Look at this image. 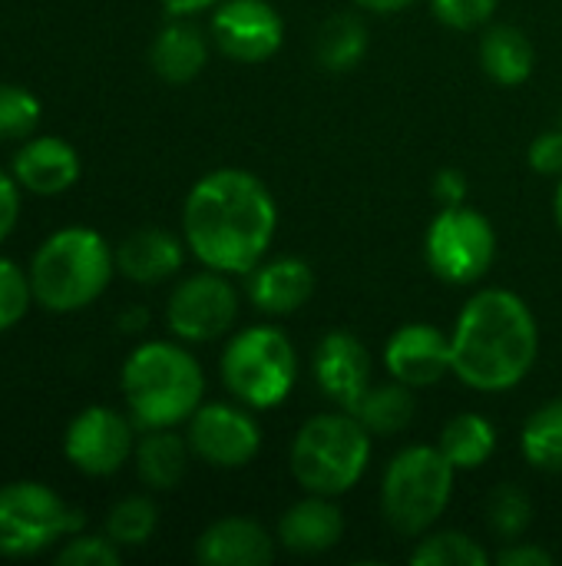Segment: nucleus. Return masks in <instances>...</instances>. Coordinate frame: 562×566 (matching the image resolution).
Returning a JSON list of instances; mask_svg holds the SVG:
<instances>
[{
  "label": "nucleus",
  "mask_w": 562,
  "mask_h": 566,
  "mask_svg": "<svg viewBox=\"0 0 562 566\" xmlns=\"http://www.w3.org/2000/svg\"><path fill=\"white\" fill-rule=\"evenodd\" d=\"M278 206L272 189L248 169H212L182 206V239L189 252L215 272L248 275L272 249Z\"/></svg>",
  "instance_id": "obj_1"
},
{
  "label": "nucleus",
  "mask_w": 562,
  "mask_h": 566,
  "mask_svg": "<svg viewBox=\"0 0 562 566\" xmlns=\"http://www.w3.org/2000/svg\"><path fill=\"white\" fill-rule=\"evenodd\" d=\"M540 325L510 289H480L454 322L450 361L460 385L480 395L513 391L537 365Z\"/></svg>",
  "instance_id": "obj_2"
},
{
  "label": "nucleus",
  "mask_w": 562,
  "mask_h": 566,
  "mask_svg": "<svg viewBox=\"0 0 562 566\" xmlns=\"http://www.w3.org/2000/svg\"><path fill=\"white\" fill-rule=\"evenodd\" d=\"M123 401L139 431L189 424L205 398L202 365L179 342H142L119 371Z\"/></svg>",
  "instance_id": "obj_3"
},
{
  "label": "nucleus",
  "mask_w": 562,
  "mask_h": 566,
  "mask_svg": "<svg viewBox=\"0 0 562 566\" xmlns=\"http://www.w3.org/2000/svg\"><path fill=\"white\" fill-rule=\"evenodd\" d=\"M33 302L53 315L89 308L116 275V249L89 226H66L46 235L30 259Z\"/></svg>",
  "instance_id": "obj_4"
},
{
  "label": "nucleus",
  "mask_w": 562,
  "mask_h": 566,
  "mask_svg": "<svg viewBox=\"0 0 562 566\" xmlns=\"http://www.w3.org/2000/svg\"><path fill=\"white\" fill-rule=\"evenodd\" d=\"M371 464V431L351 411H325L308 418L288 454L291 478L305 494L341 497L361 484Z\"/></svg>",
  "instance_id": "obj_5"
},
{
  "label": "nucleus",
  "mask_w": 562,
  "mask_h": 566,
  "mask_svg": "<svg viewBox=\"0 0 562 566\" xmlns=\"http://www.w3.org/2000/svg\"><path fill=\"white\" fill-rule=\"evenodd\" d=\"M457 468L434 444H411L381 478V514L401 537H424L450 507Z\"/></svg>",
  "instance_id": "obj_6"
},
{
  "label": "nucleus",
  "mask_w": 562,
  "mask_h": 566,
  "mask_svg": "<svg viewBox=\"0 0 562 566\" xmlns=\"http://www.w3.org/2000/svg\"><path fill=\"white\" fill-rule=\"evenodd\" d=\"M219 371L235 401L252 411H272L295 391L298 352L282 328L252 325L229 338Z\"/></svg>",
  "instance_id": "obj_7"
},
{
  "label": "nucleus",
  "mask_w": 562,
  "mask_h": 566,
  "mask_svg": "<svg viewBox=\"0 0 562 566\" xmlns=\"http://www.w3.org/2000/svg\"><path fill=\"white\" fill-rule=\"evenodd\" d=\"M86 517L40 481L0 484V557L26 560L79 534Z\"/></svg>",
  "instance_id": "obj_8"
},
{
  "label": "nucleus",
  "mask_w": 562,
  "mask_h": 566,
  "mask_svg": "<svg viewBox=\"0 0 562 566\" xmlns=\"http://www.w3.org/2000/svg\"><path fill=\"white\" fill-rule=\"evenodd\" d=\"M424 259L447 285L480 282L497 259V232L490 219L467 206H444L424 235Z\"/></svg>",
  "instance_id": "obj_9"
},
{
  "label": "nucleus",
  "mask_w": 562,
  "mask_h": 566,
  "mask_svg": "<svg viewBox=\"0 0 562 566\" xmlns=\"http://www.w3.org/2000/svg\"><path fill=\"white\" fill-rule=\"evenodd\" d=\"M235 318H238V289L225 272L215 269L185 275L166 302L169 332L189 345H209L225 338Z\"/></svg>",
  "instance_id": "obj_10"
},
{
  "label": "nucleus",
  "mask_w": 562,
  "mask_h": 566,
  "mask_svg": "<svg viewBox=\"0 0 562 566\" xmlns=\"http://www.w3.org/2000/svg\"><path fill=\"white\" fill-rule=\"evenodd\" d=\"M136 421L106 405L83 408L63 434V458L86 478H113L132 461Z\"/></svg>",
  "instance_id": "obj_11"
},
{
  "label": "nucleus",
  "mask_w": 562,
  "mask_h": 566,
  "mask_svg": "<svg viewBox=\"0 0 562 566\" xmlns=\"http://www.w3.org/2000/svg\"><path fill=\"white\" fill-rule=\"evenodd\" d=\"M189 448L209 468L235 471L258 458L262 451V428L252 411L229 401H202L189 418Z\"/></svg>",
  "instance_id": "obj_12"
},
{
  "label": "nucleus",
  "mask_w": 562,
  "mask_h": 566,
  "mask_svg": "<svg viewBox=\"0 0 562 566\" xmlns=\"http://www.w3.org/2000/svg\"><path fill=\"white\" fill-rule=\"evenodd\" d=\"M209 33L235 63H262L282 50L285 20L268 0H219Z\"/></svg>",
  "instance_id": "obj_13"
},
{
  "label": "nucleus",
  "mask_w": 562,
  "mask_h": 566,
  "mask_svg": "<svg viewBox=\"0 0 562 566\" xmlns=\"http://www.w3.org/2000/svg\"><path fill=\"white\" fill-rule=\"evenodd\" d=\"M384 368L394 381L407 388H431L454 371L450 361V335L437 325L411 322L401 325L384 345Z\"/></svg>",
  "instance_id": "obj_14"
},
{
  "label": "nucleus",
  "mask_w": 562,
  "mask_h": 566,
  "mask_svg": "<svg viewBox=\"0 0 562 566\" xmlns=\"http://www.w3.org/2000/svg\"><path fill=\"white\" fill-rule=\"evenodd\" d=\"M315 381L325 398L344 411H354L364 391L374 385V361L368 345L351 332H328L315 348Z\"/></svg>",
  "instance_id": "obj_15"
},
{
  "label": "nucleus",
  "mask_w": 562,
  "mask_h": 566,
  "mask_svg": "<svg viewBox=\"0 0 562 566\" xmlns=\"http://www.w3.org/2000/svg\"><path fill=\"white\" fill-rule=\"evenodd\" d=\"M79 153L53 133H33L20 139L10 172L17 176L20 189L30 196H63L79 179Z\"/></svg>",
  "instance_id": "obj_16"
},
{
  "label": "nucleus",
  "mask_w": 562,
  "mask_h": 566,
  "mask_svg": "<svg viewBox=\"0 0 562 566\" xmlns=\"http://www.w3.org/2000/svg\"><path fill=\"white\" fill-rule=\"evenodd\" d=\"M245 295L265 315H295L315 295V269L295 255L262 259L245 275Z\"/></svg>",
  "instance_id": "obj_17"
},
{
  "label": "nucleus",
  "mask_w": 562,
  "mask_h": 566,
  "mask_svg": "<svg viewBox=\"0 0 562 566\" xmlns=\"http://www.w3.org/2000/svg\"><path fill=\"white\" fill-rule=\"evenodd\" d=\"M195 560L205 566H268L275 537L252 517H222L195 541Z\"/></svg>",
  "instance_id": "obj_18"
},
{
  "label": "nucleus",
  "mask_w": 562,
  "mask_h": 566,
  "mask_svg": "<svg viewBox=\"0 0 562 566\" xmlns=\"http://www.w3.org/2000/svg\"><path fill=\"white\" fill-rule=\"evenodd\" d=\"M344 537V514L335 497L308 494L305 501L291 504L278 521V544L301 557L328 554Z\"/></svg>",
  "instance_id": "obj_19"
},
{
  "label": "nucleus",
  "mask_w": 562,
  "mask_h": 566,
  "mask_svg": "<svg viewBox=\"0 0 562 566\" xmlns=\"http://www.w3.org/2000/svg\"><path fill=\"white\" fill-rule=\"evenodd\" d=\"M185 249V239L166 229H136L116 245V272L136 285H159L182 269Z\"/></svg>",
  "instance_id": "obj_20"
},
{
  "label": "nucleus",
  "mask_w": 562,
  "mask_h": 566,
  "mask_svg": "<svg viewBox=\"0 0 562 566\" xmlns=\"http://www.w3.org/2000/svg\"><path fill=\"white\" fill-rule=\"evenodd\" d=\"M149 63L166 83H189L209 63V36L195 23H189V17H172V23L156 33L149 46Z\"/></svg>",
  "instance_id": "obj_21"
},
{
  "label": "nucleus",
  "mask_w": 562,
  "mask_h": 566,
  "mask_svg": "<svg viewBox=\"0 0 562 566\" xmlns=\"http://www.w3.org/2000/svg\"><path fill=\"white\" fill-rule=\"evenodd\" d=\"M189 438L176 434V428H149L142 438H136V474L149 491H176L189 471Z\"/></svg>",
  "instance_id": "obj_22"
},
{
  "label": "nucleus",
  "mask_w": 562,
  "mask_h": 566,
  "mask_svg": "<svg viewBox=\"0 0 562 566\" xmlns=\"http://www.w3.org/2000/svg\"><path fill=\"white\" fill-rule=\"evenodd\" d=\"M480 63L494 83L520 86L533 76L537 50H533V40L527 36V30H520L513 23H497L480 40Z\"/></svg>",
  "instance_id": "obj_23"
},
{
  "label": "nucleus",
  "mask_w": 562,
  "mask_h": 566,
  "mask_svg": "<svg viewBox=\"0 0 562 566\" xmlns=\"http://www.w3.org/2000/svg\"><path fill=\"white\" fill-rule=\"evenodd\" d=\"M437 448L457 471H477L497 454V428L490 418L477 411H464L444 424Z\"/></svg>",
  "instance_id": "obj_24"
},
{
  "label": "nucleus",
  "mask_w": 562,
  "mask_h": 566,
  "mask_svg": "<svg viewBox=\"0 0 562 566\" xmlns=\"http://www.w3.org/2000/svg\"><path fill=\"white\" fill-rule=\"evenodd\" d=\"M351 415L371 431V438L401 434L414 421V388H407L394 378L384 385H371Z\"/></svg>",
  "instance_id": "obj_25"
},
{
  "label": "nucleus",
  "mask_w": 562,
  "mask_h": 566,
  "mask_svg": "<svg viewBox=\"0 0 562 566\" xmlns=\"http://www.w3.org/2000/svg\"><path fill=\"white\" fill-rule=\"evenodd\" d=\"M371 36L354 13H338L325 20L315 40V60L331 73H351L368 56Z\"/></svg>",
  "instance_id": "obj_26"
},
{
  "label": "nucleus",
  "mask_w": 562,
  "mask_h": 566,
  "mask_svg": "<svg viewBox=\"0 0 562 566\" xmlns=\"http://www.w3.org/2000/svg\"><path fill=\"white\" fill-rule=\"evenodd\" d=\"M520 451L537 471H562V401H547L527 418Z\"/></svg>",
  "instance_id": "obj_27"
},
{
  "label": "nucleus",
  "mask_w": 562,
  "mask_h": 566,
  "mask_svg": "<svg viewBox=\"0 0 562 566\" xmlns=\"http://www.w3.org/2000/svg\"><path fill=\"white\" fill-rule=\"evenodd\" d=\"M414 566H487L494 557L480 547L464 531H441V534H424L417 537V547L411 551Z\"/></svg>",
  "instance_id": "obj_28"
},
{
  "label": "nucleus",
  "mask_w": 562,
  "mask_h": 566,
  "mask_svg": "<svg viewBox=\"0 0 562 566\" xmlns=\"http://www.w3.org/2000/svg\"><path fill=\"white\" fill-rule=\"evenodd\" d=\"M156 527H159V511L142 494H132V497L116 501L109 507V514H106V537L116 547H123V551L146 547L152 541Z\"/></svg>",
  "instance_id": "obj_29"
},
{
  "label": "nucleus",
  "mask_w": 562,
  "mask_h": 566,
  "mask_svg": "<svg viewBox=\"0 0 562 566\" xmlns=\"http://www.w3.org/2000/svg\"><path fill=\"white\" fill-rule=\"evenodd\" d=\"M487 524L490 531L510 544V541H520L530 524H533V501L530 494L520 488V484H500L490 501H487Z\"/></svg>",
  "instance_id": "obj_30"
},
{
  "label": "nucleus",
  "mask_w": 562,
  "mask_h": 566,
  "mask_svg": "<svg viewBox=\"0 0 562 566\" xmlns=\"http://www.w3.org/2000/svg\"><path fill=\"white\" fill-rule=\"evenodd\" d=\"M40 99L17 83H0V139H26L40 126Z\"/></svg>",
  "instance_id": "obj_31"
},
{
  "label": "nucleus",
  "mask_w": 562,
  "mask_h": 566,
  "mask_svg": "<svg viewBox=\"0 0 562 566\" xmlns=\"http://www.w3.org/2000/svg\"><path fill=\"white\" fill-rule=\"evenodd\" d=\"M33 305L30 275L7 255H0V335L10 332Z\"/></svg>",
  "instance_id": "obj_32"
},
{
  "label": "nucleus",
  "mask_w": 562,
  "mask_h": 566,
  "mask_svg": "<svg viewBox=\"0 0 562 566\" xmlns=\"http://www.w3.org/2000/svg\"><path fill=\"white\" fill-rule=\"evenodd\" d=\"M123 560V547H116L106 534H73L60 544L56 564L60 566H116Z\"/></svg>",
  "instance_id": "obj_33"
},
{
  "label": "nucleus",
  "mask_w": 562,
  "mask_h": 566,
  "mask_svg": "<svg viewBox=\"0 0 562 566\" xmlns=\"http://www.w3.org/2000/svg\"><path fill=\"white\" fill-rule=\"evenodd\" d=\"M500 0H431L434 17L450 30H477L490 23Z\"/></svg>",
  "instance_id": "obj_34"
},
{
  "label": "nucleus",
  "mask_w": 562,
  "mask_h": 566,
  "mask_svg": "<svg viewBox=\"0 0 562 566\" xmlns=\"http://www.w3.org/2000/svg\"><path fill=\"white\" fill-rule=\"evenodd\" d=\"M530 166L540 172V176H562V129H547L540 133L533 143H530V153H527Z\"/></svg>",
  "instance_id": "obj_35"
},
{
  "label": "nucleus",
  "mask_w": 562,
  "mask_h": 566,
  "mask_svg": "<svg viewBox=\"0 0 562 566\" xmlns=\"http://www.w3.org/2000/svg\"><path fill=\"white\" fill-rule=\"evenodd\" d=\"M20 182L10 169H0V245L10 239V232L20 222Z\"/></svg>",
  "instance_id": "obj_36"
},
{
  "label": "nucleus",
  "mask_w": 562,
  "mask_h": 566,
  "mask_svg": "<svg viewBox=\"0 0 562 566\" xmlns=\"http://www.w3.org/2000/svg\"><path fill=\"white\" fill-rule=\"evenodd\" d=\"M497 566H553V554L543 551L540 544H527L523 537L520 541H510L497 557H494Z\"/></svg>",
  "instance_id": "obj_37"
},
{
  "label": "nucleus",
  "mask_w": 562,
  "mask_h": 566,
  "mask_svg": "<svg viewBox=\"0 0 562 566\" xmlns=\"http://www.w3.org/2000/svg\"><path fill=\"white\" fill-rule=\"evenodd\" d=\"M470 192V182L460 169H441L434 176V196L441 206H464Z\"/></svg>",
  "instance_id": "obj_38"
},
{
  "label": "nucleus",
  "mask_w": 562,
  "mask_h": 566,
  "mask_svg": "<svg viewBox=\"0 0 562 566\" xmlns=\"http://www.w3.org/2000/svg\"><path fill=\"white\" fill-rule=\"evenodd\" d=\"M169 17H195L202 10H212L219 0H159Z\"/></svg>",
  "instance_id": "obj_39"
},
{
  "label": "nucleus",
  "mask_w": 562,
  "mask_h": 566,
  "mask_svg": "<svg viewBox=\"0 0 562 566\" xmlns=\"http://www.w3.org/2000/svg\"><path fill=\"white\" fill-rule=\"evenodd\" d=\"M354 3L361 10H371V13H397V10H407L417 0H354Z\"/></svg>",
  "instance_id": "obj_40"
},
{
  "label": "nucleus",
  "mask_w": 562,
  "mask_h": 566,
  "mask_svg": "<svg viewBox=\"0 0 562 566\" xmlns=\"http://www.w3.org/2000/svg\"><path fill=\"white\" fill-rule=\"evenodd\" d=\"M142 325H146V312H129V315L119 318L123 332H142Z\"/></svg>",
  "instance_id": "obj_41"
},
{
  "label": "nucleus",
  "mask_w": 562,
  "mask_h": 566,
  "mask_svg": "<svg viewBox=\"0 0 562 566\" xmlns=\"http://www.w3.org/2000/svg\"><path fill=\"white\" fill-rule=\"evenodd\" d=\"M553 212H556V226H560V232H562V176H560V186H556V199H553Z\"/></svg>",
  "instance_id": "obj_42"
},
{
  "label": "nucleus",
  "mask_w": 562,
  "mask_h": 566,
  "mask_svg": "<svg viewBox=\"0 0 562 566\" xmlns=\"http://www.w3.org/2000/svg\"><path fill=\"white\" fill-rule=\"evenodd\" d=\"M560 129H562V113H560Z\"/></svg>",
  "instance_id": "obj_43"
}]
</instances>
